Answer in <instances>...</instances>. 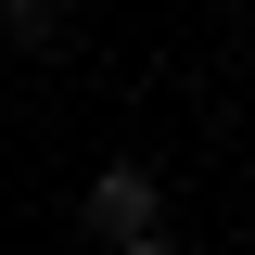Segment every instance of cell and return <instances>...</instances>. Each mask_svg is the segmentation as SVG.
<instances>
[{"mask_svg": "<svg viewBox=\"0 0 255 255\" xmlns=\"http://www.w3.org/2000/svg\"><path fill=\"white\" fill-rule=\"evenodd\" d=\"M77 230H90V243H140V230H166V179H153V166H102V179L77 191Z\"/></svg>", "mask_w": 255, "mask_h": 255, "instance_id": "6da1fadb", "label": "cell"}, {"mask_svg": "<svg viewBox=\"0 0 255 255\" xmlns=\"http://www.w3.org/2000/svg\"><path fill=\"white\" fill-rule=\"evenodd\" d=\"M64 38H77V0H0V51H38L51 64Z\"/></svg>", "mask_w": 255, "mask_h": 255, "instance_id": "7a4b0ae2", "label": "cell"}, {"mask_svg": "<svg viewBox=\"0 0 255 255\" xmlns=\"http://www.w3.org/2000/svg\"><path fill=\"white\" fill-rule=\"evenodd\" d=\"M115 255H179V230H140V243H115Z\"/></svg>", "mask_w": 255, "mask_h": 255, "instance_id": "3957f363", "label": "cell"}]
</instances>
